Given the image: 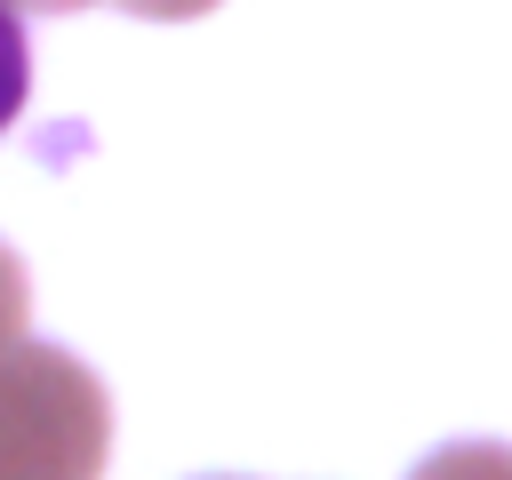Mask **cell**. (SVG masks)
Listing matches in <instances>:
<instances>
[{
    "label": "cell",
    "mask_w": 512,
    "mask_h": 480,
    "mask_svg": "<svg viewBox=\"0 0 512 480\" xmlns=\"http://www.w3.org/2000/svg\"><path fill=\"white\" fill-rule=\"evenodd\" d=\"M16 8H40V16H64V8H128V16H152V24H184V16H208L216 0H16Z\"/></svg>",
    "instance_id": "obj_4"
},
{
    "label": "cell",
    "mask_w": 512,
    "mask_h": 480,
    "mask_svg": "<svg viewBox=\"0 0 512 480\" xmlns=\"http://www.w3.org/2000/svg\"><path fill=\"white\" fill-rule=\"evenodd\" d=\"M24 312H32V280H24V256L0 240V344L24 336Z\"/></svg>",
    "instance_id": "obj_5"
},
{
    "label": "cell",
    "mask_w": 512,
    "mask_h": 480,
    "mask_svg": "<svg viewBox=\"0 0 512 480\" xmlns=\"http://www.w3.org/2000/svg\"><path fill=\"white\" fill-rule=\"evenodd\" d=\"M112 400L64 344H0V480H104Z\"/></svg>",
    "instance_id": "obj_1"
},
{
    "label": "cell",
    "mask_w": 512,
    "mask_h": 480,
    "mask_svg": "<svg viewBox=\"0 0 512 480\" xmlns=\"http://www.w3.org/2000/svg\"><path fill=\"white\" fill-rule=\"evenodd\" d=\"M24 96H32V48H24V8L16 0H0V128L24 112Z\"/></svg>",
    "instance_id": "obj_3"
},
{
    "label": "cell",
    "mask_w": 512,
    "mask_h": 480,
    "mask_svg": "<svg viewBox=\"0 0 512 480\" xmlns=\"http://www.w3.org/2000/svg\"><path fill=\"white\" fill-rule=\"evenodd\" d=\"M408 480H512V448L504 440H456V448H432Z\"/></svg>",
    "instance_id": "obj_2"
}]
</instances>
